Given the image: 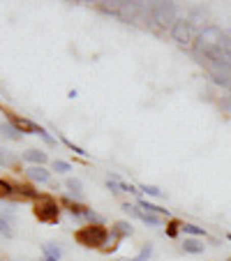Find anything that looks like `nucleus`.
Returning a JSON list of instances; mask_svg holds the SVG:
<instances>
[{
	"label": "nucleus",
	"mask_w": 231,
	"mask_h": 261,
	"mask_svg": "<svg viewBox=\"0 0 231 261\" xmlns=\"http://www.w3.org/2000/svg\"><path fill=\"white\" fill-rule=\"evenodd\" d=\"M74 241L84 247H102L109 241V229L104 224H88L74 233Z\"/></svg>",
	"instance_id": "f257e3e1"
},
{
	"label": "nucleus",
	"mask_w": 231,
	"mask_h": 261,
	"mask_svg": "<svg viewBox=\"0 0 231 261\" xmlns=\"http://www.w3.org/2000/svg\"><path fill=\"white\" fill-rule=\"evenodd\" d=\"M60 215V203L49 194H40L35 199V217L44 224H56Z\"/></svg>",
	"instance_id": "f03ea898"
},
{
	"label": "nucleus",
	"mask_w": 231,
	"mask_h": 261,
	"mask_svg": "<svg viewBox=\"0 0 231 261\" xmlns=\"http://www.w3.org/2000/svg\"><path fill=\"white\" fill-rule=\"evenodd\" d=\"M150 16L158 25L171 30V25L178 21V7L176 3H155L150 10Z\"/></svg>",
	"instance_id": "7ed1b4c3"
},
{
	"label": "nucleus",
	"mask_w": 231,
	"mask_h": 261,
	"mask_svg": "<svg viewBox=\"0 0 231 261\" xmlns=\"http://www.w3.org/2000/svg\"><path fill=\"white\" fill-rule=\"evenodd\" d=\"M169 33H171L173 40H176L178 44H183V46L192 42V28H190V23H187L185 19H178L176 23L171 25V30H169Z\"/></svg>",
	"instance_id": "20e7f679"
},
{
	"label": "nucleus",
	"mask_w": 231,
	"mask_h": 261,
	"mask_svg": "<svg viewBox=\"0 0 231 261\" xmlns=\"http://www.w3.org/2000/svg\"><path fill=\"white\" fill-rule=\"evenodd\" d=\"M123 211L130 213V215H134L137 220L146 222V224H150V227H160V220L152 213H146V211H139L137 206H132V203H123Z\"/></svg>",
	"instance_id": "39448f33"
},
{
	"label": "nucleus",
	"mask_w": 231,
	"mask_h": 261,
	"mask_svg": "<svg viewBox=\"0 0 231 261\" xmlns=\"http://www.w3.org/2000/svg\"><path fill=\"white\" fill-rule=\"evenodd\" d=\"M25 176H28L33 182H49L51 180V173L46 171L44 167H30V169H25Z\"/></svg>",
	"instance_id": "423d86ee"
},
{
	"label": "nucleus",
	"mask_w": 231,
	"mask_h": 261,
	"mask_svg": "<svg viewBox=\"0 0 231 261\" xmlns=\"http://www.w3.org/2000/svg\"><path fill=\"white\" fill-rule=\"evenodd\" d=\"M60 203H63L65 208H67L69 213H72V215H76V217H84L86 215V211H88V208L86 206H81V203H76V201H72V199H60Z\"/></svg>",
	"instance_id": "0eeeda50"
},
{
	"label": "nucleus",
	"mask_w": 231,
	"mask_h": 261,
	"mask_svg": "<svg viewBox=\"0 0 231 261\" xmlns=\"http://www.w3.org/2000/svg\"><path fill=\"white\" fill-rule=\"evenodd\" d=\"M111 236L113 238L132 236V224H127V222H116V224L111 227Z\"/></svg>",
	"instance_id": "6e6552de"
},
{
	"label": "nucleus",
	"mask_w": 231,
	"mask_h": 261,
	"mask_svg": "<svg viewBox=\"0 0 231 261\" xmlns=\"http://www.w3.org/2000/svg\"><path fill=\"white\" fill-rule=\"evenodd\" d=\"M42 250H44V259H42V261H60V256H63L60 247L54 245V243H46Z\"/></svg>",
	"instance_id": "1a4fd4ad"
},
{
	"label": "nucleus",
	"mask_w": 231,
	"mask_h": 261,
	"mask_svg": "<svg viewBox=\"0 0 231 261\" xmlns=\"http://www.w3.org/2000/svg\"><path fill=\"white\" fill-rule=\"evenodd\" d=\"M23 158L28 160V162H33V167H42V164L46 162V153H44V150H28Z\"/></svg>",
	"instance_id": "9d476101"
},
{
	"label": "nucleus",
	"mask_w": 231,
	"mask_h": 261,
	"mask_svg": "<svg viewBox=\"0 0 231 261\" xmlns=\"http://www.w3.org/2000/svg\"><path fill=\"white\" fill-rule=\"evenodd\" d=\"M0 134H5V137L12 139V141H19V139H21V132L12 123H3V125H0Z\"/></svg>",
	"instance_id": "9b49d317"
},
{
	"label": "nucleus",
	"mask_w": 231,
	"mask_h": 261,
	"mask_svg": "<svg viewBox=\"0 0 231 261\" xmlns=\"http://www.w3.org/2000/svg\"><path fill=\"white\" fill-rule=\"evenodd\" d=\"M183 250L190 252V254H201L203 252V245L199 241H192V238H185V243H183Z\"/></svg>",
	"instance_id": "f8f14e48"
},
{
	"label": "nucleus",
	"mask_w": 231,
	"mask_h": 261,
	"mask_svg": "<svg viewBox=\"0 0 231 261\" xmlns=\"http://www.w3.org/2000/svg\"><path fill=\"white\" fill-rule=\"evenodd\" d=\"M14 190H16V194H19V197H25V199H37L40 197V194H37V190H33L30 188V185H14Z\"/></svg>",
	"instance_id": "ddd939ff"
},
{
	"label": "nucleus",
	"mask_w": 231,
	"mask_h": 261,
	"mask_svg": "<svg viewBox=\"0 0 231 261\" xmlns=\"http://www.w3.org/2000/svg\"><path fill=\"white\" fill-rule=\"evenodd\" d=\"M14 194H16V190L12 182L0 180V199H10V197H14Z\"/></svg>",
	"instance_id": "4468645a"
},
{
	"label": "nucleus",
	"mask_w": 231,
	"mask_h": 261,
	"mask_svg": "<svg viewBox=\"0 0 231 261\" xmlns=\"http://www.w3.org/2000/svg\"><path fill=\"white\" fill-rule=\"evenodd\" d=\"M139 206L146 208V213H152V215H155V213H162V215L169 217V211H167V208H160V206H155V203H148L146 199H141V201H139Z\"/></svg>",
	"instance_id": "2eb2a0df"
},
{
	"label": "nucleus",
	"mask_w": 231,
	"mask_h": 261,
	"mask_svg": "<svg viewBox=\"0 0 231 261\" xmlns=\"http://www.w3.org/2000/svg\"><path fill=\"white\" fill-rule=\"evenodd\" d=\"M183 231L190 233V236H206V231H203V227H197V224H183Z\"/></svg>",
	"instance_id": "dca6fc26"
},
{
	"label": "nucleus",
	"mask_w": 231,
	"mask_h": 261,
	"mask_svg": "<svg viewBox=\"0 0 231 261\" xmlns=\"http://www.w3.org/2000/svg\"><path fill=\"white\" fill-rule=\"evenodd\" d=\"M181 227H183V224H181L178 220H171V222L167 224V236H169V238H176L178 231H181Z\"/></svg>",
	"instance_id": "f3484780"
},
{
	"label": "nucleus",
	"mask_w": 231,
	"mask_h": 261,
	"mask_svg": "<svg viewBox=\"0 0 231 261\" xmlns=\"http://www.w3.org/2000/svg\"><path fill=\"white\" fill-rule=\"evenodd\" d=\"M150 254H152V245H143V250L139 252V256H134V259H130V261H148Z\"/></svg>",
	"instance_id": "a211bd4d"
},
{
	"label": "nucleus",
	"mask_w": 231,
	"mask_h": 261,
	"mask_svg": "<svg viewBox=\"0 0 231 261\" xmlns=\"http://www.w3.org/2000/svg\"><path fill=\"white\" fill-rule=\"evenodd\" d=\"M0 233H3L5 238H12V236H14V231H12V227L7 224L5 217H0Z\"/></svg>",
	"instance_id": "6ab92c4d"
},
{
	"label": "nucleus",
	"mask_w": 231,
	"mask_h": 261,
	"mask_svg": "<svg viewBox=\"0 0 231 261\" xmlns=\"http://www.w3.org/2000/svg\"><path fill=\"white\" fill-rule=\"evenodd\" d=\"M67 190H72L74 194H81V180H76V178H67Z\"/></svg>",
	"instance_id": "aec40b11"
},
{
	"label": "nucleus",
	"mask_w": 231,
	"mask_h": 261,
	"mask_svg": "<svg viewBox=\"0 0 231 261\" xmlns=\"http://www.w3.org/2000/svg\"><path fill=\"white\" fill-rule=\"evenodd\" d=\"M63 143H65V146H67V148H69V150H74V153H76V155H81V158H86V155H88V153H86V150H84V148H79V146H74V143H72V141H69V139H63Z\"/></svg>",
	"instance_id": "412c9836"
},
{
	"label": "nucleus",
	"mask_w": 231,
	"mask_h": 261,
	"mask_svg": "<svg viewBox=\"0 0 231 261\" xmlns=\"http://www.w3.org/2000/svg\"><path fill=\"white\" fill-rule=\"evenodd\" d=\"M69 169L72 167H69L67 162H63V160H56L54 162V171H58V173H65V171H69Z\"/></svg>",
	"instance_id": "4be33fe9"
},
{
	"label": "nucleus",
	"mask_w": 231,
	"mask_h": 261,
	"mask_svg": "<svg viewBox=\"0 0 231 261\" xmlns=\"http://www.w3.org/2000/svg\"><path fill=\"white\" fill-rule=\"evenodd\" d=\"M141 190H143L146 194H150V197H162V192H160L155 185H141Z\"/></svg>",
	"instance_id": "5701e85b"
},
{
	"label": "nucleus",
	"mask_w": 231,
	"mask_h": 261,
	"mask_svg": "<svg viewBox=\"0 0 231 261\" xmlns=\"http://www.w3.org/2000/svg\"><path fill=\"white\" fill-rule=\"evenodd\" d=\"M86 220H90V222H95V224H102V217L97 215V213H93V211H86Z\"/></svg>",
	"instance_id": "b1692460"
},
{
	"label": "nucleus",
	"mask_w": 231,
	"mask_h": 261,
	"mask_svg": "<svg viewBox=\"0 0 231 261\" xmlns=\"http://www.w3.org/2000/svg\"><path fill=\"white\" fill-rule=\"evenodd\" d=\"M226 238H229V241H231V233H229V236H226Z\"/></svg>",
	"instance_id": "393cba45"
},
{
	"label": "nucleus",
	"mask_w": 231,
	"mask_h": 261,
	"mask_svg": "<svg viewBox=\"0 0 231 261\" xmlns=\"http://www.w3.org/2000/svg\"><path fill=\"white\" fill-rule=\"evenodd\" d=\"M229 261H231V259H229Z\"/></svg>",
	"instance_id": "a878e982"
}]
</instances>
